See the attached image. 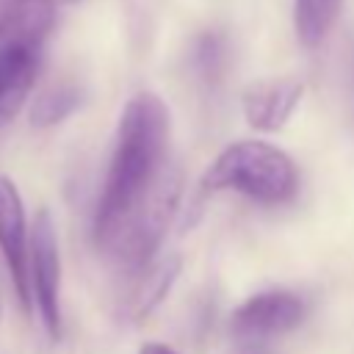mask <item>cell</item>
<instances>
[{
    "mask_svg": "<svg viewBox=\"0 0 354 354\" xmlns=\"http://www.w3.org/2000/svg\"><path fill=\"white\" fill-rule=\"evenodd\" d=\"M304 94V86L290 77L279 80H260L243 91V116L249 127L271 133L285 127V122L293 116Z\"/></svg>",
    "mask_w": 354,
    "mask_h": 354,
    "instance_id": "obj_6",
    "label": "cell"
},
{
    "mask_svg": "<svg viewBox=\"0 0 354 354\" xmlns=\"http://www.w3.org/2000/svg\"><path fill=\"white\" fill-rule=\"evenodd\" d=\"M28 218L19 188L11 177L0 174V252L8 266V277L25 310L33 307L30 282H28Z\"/></svg>",
    "mask_w": 354,
    "mask_h": 354,
    "instance_id": "obj_4",
    "label": "cell"
},
{
    "mask_svg": "<svg viewBox=\"0 0 354 354\" xmlns=\"http://www.w3.org/2000/svg\"><path fill=\"white\" fill-rule=\"evenodd\" d=\"M77 105H80V88L77 86H72V83L53 86L36 97V102L30 108V122L36 127H53V124L64 122L69 113H75Z\"/></svg>",
    "mask_w": 354,
    "mask_h": 354,
    "instance_id": "obj_10",
    "label": "cell"
},
{
    "mask_svg": "<svg viewBox=\"0 0 354 354\" xmlns=\"http://www.w3.org/2000/svg\"><path fill=\"white\" fill-rule=\"evenodd\" d=\"M28 282L30 299L39 310L44 332L50 340L61 337V254L58 235L50 210L33 216V232L28 243Z\"/></svg>",
    "mask_w": 354,
    "mask_h": 354,
    "instance_id": "obj_3",
    "label": "cell"
},
{
    "mask_svg": "<svg viewBox=\"0 0 354 354\" xmlns=\"http://www.w3.org/2000/svg\"><path fill=\"white\" fill-rule=\"evenodd\" d=\"M138 354H180V351H174V348L166 346V343H144V346L138 348Z\"/></svg>",
    "mask_w": 354,
    "mask_h": 354,
    "instance_id": "obj_12",
    "label": "cell"
},
{
    "mask_svg": "<svg viewBox=\"0 0 354 354\" xmlns=\"http://www.w3.org/2000/svg\"><path fill=\"white\" fill-rule=\"evenodd\" d=\"M177 271H180V260H177V257H169L166 263L155 266V268L144 277V282H141V288H144V290H138V293H136V304H133L136 318L147 315V313H149V307H155V304L169 293V285L174 282Z\"/></svg>",
    "mask_w": 354,
    "mask_h": 354,
    "instance_id": "obj_11",
    "label": "cell"
},
{
    "mask_svg": "<svg viewBox=\"0 0 354 354\" xmlns=\"http://www.w3.org/2000/svg\"><path fill=\"white\" fill-rule=\"evenodd\" d=\"M205 191H238L263 205L293 199L299 171L288 152L268 141L243 138L224 147L202 174Z\"/></svg>",
    "mask_w": 354,
    "mask_h": 354,
    "instance_id": "obj_2",
    "label": "cell"
},
{
    "mask_svg": "<svg viewBox=\"0 0 354 354\" xmlns=\"http://www.w3.org/2000/svg\"><path fill=\"white\" fill-rule=\"evenodd\" d=\"M55 0H0V47L39 50L55 25Z\"/></svg>",
    "mask_w": 354,
    "mask_h": 354,
    "instance_id": "obj_7",
    "label": "cell"
},
{
    "mask_svg": "<svg viewBox=\"0 0 354 354\" xmlns=\"http://www.w3.org/2000/svg\"><path fill=\"white\" fill-rule=\"evenodd\" d=\"M166 149L169 108L158 94L138 91L127 100L119 116L111 166L94 210V243L100 249L147 202L160 177L169 171Z\"/></svg>",
    "mask_w": 354,
    "mask_h": 354,
    "instance_id": "obj_1",
    "label": "cell"
},
{
    "mask_svg": "<svg viewBox=\"0 0 354 354\" xmlns=\"http://www.w3.org/2000/svg\"><path fill=\"white\" fill-rule=\"evenodd\" d=\"M41 53L28 47H0V127L17 116L39 75Z\"/></svg>",
    "mask_w": 354,
    "mask_h": 354,
    "instance_id": "obj_8",
    "label": "cell"
},
{
    "mask_svg": "<svg viewBox=\"0 0 354 354\" xmlns=\"http://www.w3.org/2000/svg\"><path fill=\"white\" fill-rule=\"evenodd\" d=\"M55 3H64L66 6V3H80V0H55Z\"/></svg>",
    "mask_w": 354,
    "mask_h": 354,
    "instance_id": "obj_13",
    "label": "cell"
},
{
    "mask_svg": "<svg viewBox=\"0 0 354 354\" xmlns=\"http://www.w3.org/2000/svg\"><path fill=\"white\" fill-rule=\"evenodd\" d=\"M343 0H293V28L304 47H318L332 30Z\"/></svg>",
    "mask_w": 354,
    "mask_h": 354,
    "instance_id": "obj_9",
    "label": "cell"
},
{
    "mask_svg": "<svg viewBox=\"0 0 354 354\" xmlns=\"http://www.w3.org/2000/svg\"><path fill=\"white\" fill-rule=\"evenodd\" d=\"M304 318V301L293 290H263L246 299L230 318L238 335H279Z\"/></svg>",
    "mask_w": 354,
    "mask_h": 354,
    "instance_id": "obj_5",
    "label": "cell"
}]
</instances>
